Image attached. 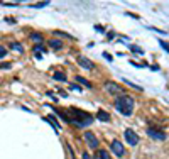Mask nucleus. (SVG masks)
I'll return each mask as SVG.
<instances>
[{
    "label": "nucleus",
    "instance_id": "nucleus-1",
    "mask_svg": "<svg viewBox=\"0 0 169 159\" xmlns=\"http://www.w3.org/2000/svg\"><path fill=\"white\" fill-rule=\"evenodd\" d=\"M115 109L125 117H130L134 112V98L129 95H120V97L115 100Z\"/></svg>",
    "mask_w": 169,
    "mask_h": 159
},
{
    "label": "nucleus",
    "instance_id": "nucleus-2",
    "mask_svg": "<svg viewBox=\"0 0 169 159\" xmlns=\"http://www.w3.org/2000/svg\"><path fill=\"white\" fill-rule=\"evenodd\" d=\"M124 137H125V142L130 146H137L139 144V135L135 134L134 129H125L124 130Z\"/></svg>",
    "mask_w": 169,
    "mask_h": 159
},
{
    "label": "nucleus",
    "instance_id": "nucleus-3",
    "mask_svg": "<svg viewBox=\"0 0 169 159\" xmlns=\"http://www.w3.org/2000/svg\"><path fill=\"white\" fill-rule=\"evenodd\" d=\"M110 149H112V152H113L117 157H124L125 147H124V144H122L120 141H112L110 142Z\"/></svg>",
    "mask_w": 169,
    "mask_h": 159
},
{
    "label": "nucleus",
    "instance_id": "nucleus-4",
    "mask_svg": "<svg viewBox=\"0 0 169 159\" xmlns=\"http://www.w3.org/2000/svg\"><path fill=\"white\" fill-rule=\"evenodd\" d=\"M105 90L112 95H124V88H122L120 85L113 83V81H107V83H105Z\"/></svg>",
    "mask_w": 169,
    "mask_h": 159
},
{
    "label": "nucleus",
    "instance_id": "nucleus-5",
    "mask_svg": "<svg viewBox=\"0 0 169 159\" xmlns=\"http://www.w3.org/2000/svg\"><path fill=\"white\" fill-rule=\"evenodd\" d=\"M84 142L88 144L90 149H98V139L93 132H84Z\"/></svg>",
    "mask_w": 169,
    "mask_h": 159
},
{
    "label": "nucleus",
    "instance_id": "nucleus-6",
    "mask_svg": "<svg viewBox=\"0 0 169 159\" xmlns=\"http://www.w3.org/2000/svg\"><path fill=\"white\" fill-rule=\"evenodd\" d=\"M147 135H149V137H152V139H156V141H164V139H166L164 132L156 130V129H147Z\"/></svg>",
    "mask_w": 169,
    "mask_h": 159
},
{
    "label": "nucleus",
    "instance_id": "nucleus-7",
    "mask_svg": "<svg viewBox=\"0 0 169 159\" xmlns=\"http://www.w3.org/2000/svg\"><path fill=\"white\" fill-rule=\"evenodd\" d=\"M78 65H80L81 68H84V69H93V68H95V65H93L88 58H83V56L78 58Z\"/></svg>",
    "mask_w": 169,
    "mask_h": 159
},
{
    "label": "nucleus",
    "instance_id": "nucleus-8",
    "mask_svg": "<svg viewBox=\"0 0 169 159\" xmlns=\"http://www.w3.org/2000/svg\"><path fill=\"white\" fill-rule=\"evenodd\" d=\"M96 117H98V120H102V122H110V113H107L105 110H98V113H96Z\"/></svg>",
    "mask_w": 169,
    "mask_h": 159
},
{
    "label": "nucleus",
    "instance_id": "nucleus-9",
    "mask_svg": "<svg viewBox=\"0 0 169 159\" xmlns=\"http://www.w3.org/2000/svg\"><path fill=\"white\" fill-rule=\"evenodd\" d=\"M49 47H52V49H61L63 43L59 39H51V41H49Z\"/></svg>",
    "mask_w": 169,
    "mask_h": 159
},
{
    "label": "nucleus",
    "instance_id": "nucleus-10",
    "mask_svg": "<svg viewBox=\"0 0 169 159\" xmlns=\"http://www.w3.org/2000/svg\"><path fill=\"white\" fill-rule=\"evenodd\" d=\"M76 81H78V83H81V85H83V87H86V88H93V85L90 83L88 80L81 78V76H76Z\"/></svg>",
    "mask_w": 169,
    "mask_h": 159
},
{
    "label": "nucleus",
    "instance_id": "nucleus-11",
    "mask_svg": "<svg viewBox=\"0 0 169 159\" xmlns=\"http://www.w3.org/2000/svg\"><path fill=\"white\" fill-rule=\"evenodd\" d=\"M52 78L56 80V81H66V75H64V73H61V71H56L54 75H52Z\"/></svg>",
    "mask_w": 169,
    "mask_h": 159
},
{
    "label": "nucleus",
    "instance_id": "nucleus-12",
    "mask_svg": "<svg viewBox=\"0 0 169 159\" xmlns=\"http://www.w3.org/2000/svg\"><path fill=\"white\" fill-rule=\"evenodd\" d=\"M31 39H32L34 43H42V41H44V37L41 36V34H37V32H32V34H31Z\"/></svg>",
    "mask_w": 169,
    "mask_h": 159
},
{
    "label": "nucleus",
    "instance_id": "nucleus-13",
    "mask_svg": "<svg viewBox=\"0 0 169 159\" xmlns=\"http://www.w3.org/2000/svg\"><path fill=\"white\" fill-rule=\"evenodd\" d=\"M10 47H12V51H17L19 54H22V53H24L22 46H20L19 43H12V44H10Z\"/></svg>",
    "mask_w": 169,
    "mask_h": 159
},
{
    "label": "nucleus",
    "instance_id": "nucleus-14",
    "mask_svg": "<svg viewBox=\"0 0 169 159\" xmlns=\"http://www.w3.org/2000/svg\"><path fill=\"white\" fill-rule=\"evenodd\" d=\"M96 156H98L100 159H110V154H108L107 151H103V149H100V151L96 152Z\"/></svg>",
    "mask_w": 169,
    "mask_h": 159
},
{
    "label": "nucleus",
    "instance_id": "nucleus-15",
    "mask_svg": "<svg viewBox=\"0 0 169 159\" xmlns=\"http://www.w3.org/2000/svg\"><path fill=\"white\" fill-rule=\"evenodd\" d=\"M125 85H129V87H132L134 90H137V91H142V88H140L139 85H134L132 81H129V80H125Z\"/></svg>",
    "mask_w": 169,
    "mask_h": 159
},
{
    "label": "nucleus",
    "instance_id": "nucleus-16",
    "mask_svg": "<svg viewBox=\"0 0 169 159\" xmlns=\"http://www.w3.org/2000/svg\"><path fill=\"white\" fill-rule=\"evenodd\" d=\"M49 5V2H41V4H34V5H31V7H34V9H42V7H48Z\"/></svg>",
    "mask_w": 169,
    "mask_h": 159
},
{
    "label": "nucleus",
    "instance_id": "nucleus-17",
    "mask_svg": "<svg viewBox=\"0 0 169 159\" xmlns=\"http://www.w3.org/2000/svg\"><path fill=\"white\" fill-rule=\"evenodd\" d=\"M130 49H132L134 53H139V54H144V51H142V49H139L137 46H130Z\"/></svg>",
    "mask_w": 169,
    "mask_h": 159
},
{
    "label": "nucleus",
    "instance_id": "nucleus-18",
    "mask_svg": "<svg viewBox=\"0 0 169 159\" xmlns=\"http://www.w3.org/2000/svg\"><path fill=\"white\" fill-rule=\"evenodd\" d=\"M5 54H7V49H5L4 46H0V58H4Z\"/></svg>",
    "mask_w": 169,
    "mask_h": 159
},
{
    "label": "nucleus",
    "instance_id": "nucleus-19",
    "mask_svg": "<svg viewBox=\"0 0 169 159\" xmlns=\"http://www.w3.org/2000/svg\"><path fill=\"white\" fill-rule=\"evenodd\" d=\"M159 44H161V46H162V47H164V49H166V51H167V53H169V44H166L164 41H159Z\"/></svg>",
    "mask_w": 169,
    "mask_h": 159
},
{
    "label": "nucleus",
    "instance_id": "nucleus-20",
    "mask_svg": "<svg viewBox=\"0 0 169 159\" xmlns=\"http://www.w3.org/2000/svg\"><path fill=\"white\" fill-rule=\"evenodd\" d=\"M4 7H17V4H7V2H4Z\"/></svg>",
    "mask_w": 169,
    "mask_h": 159
},
{
    "label": "nucleus",
    "instance_id": "nucleus-21",
    "mask_svg": "<svg viewBox=\"0 0 169 159\" xmlns=\"http://www.w3.org/2000/svg\"><path fill=\"white\" fill-rule=\"evenodd\" d=\"M0 68H2V69H9V68H10V65H9V63H5V65H0Z\"/></svg>",
    "mask_w": 169,
    "mask_h": 159
},
{
    "label": "nucleus",
    "instance_id": "nucleus-22",
    "mask_svg": "<svg viewBox=\"0 0 169 159\" xmlns=\"http://www.w3.org/2000/svg\"><path fill=\"white\" fill-rule=\"evenodd\" d=\"M71 88H73V90H78V91H81V88L78 87V85H71Z\"/></svg>",
    "mask_w": 169,
    "mask_h": 159
},
{
    "label": "nucleus",
    "instance_id": "nucleus-23",
    "mask_svg": "<svg viewBox=\"0 0 169 159\" xmlns=\"http://www.w3.org/2000/svg\"><path fill=\"white\" fill-rule=\"evenodd\" d=\"M83 159H92V156L86 154V152H83Z\"/></svg>",
    "mask_w": 169,
    "mask_h": 159
},
{
    "label": "nucleus",
    "instance_id": "nucleus-24",
    "mask_svg": "<svg viewBox=\"0 0 169 159\" xmlns=\"http://www.w3.org/2000/svg\"><path fill=\"white\" fill-rule=\"evenodd\" d=\"M103 56H105V58H107V59H110V61H112V56L108 54V53H103Z\"/></svg>",
    "mask_w": 169,
    "mask_h": 159
},
{
    "label": "nucleus",
    "instance_id": "nucleus-25",
    "mask_svg": "<svg viewBox=\"0 0 169 159\" xmlns=\"http://www.w3.org/2000/svg\"><path fill=\"white\" fill-rule=\"evenodd\" d=\"M95 159H100V157H98V156H95Z\"/></svg>",
    "mask_w": 169,
    "mask_h": 159
}]
</instances>
